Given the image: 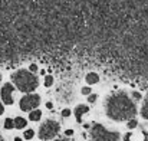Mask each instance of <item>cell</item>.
Here are the masks:
<instances>
[{
  "label": "cell",
  "instance_id": "cell-1",
  "mask_svg": "<svg viewBox=\"0 0 148 141\" xmlns=\"http://www.w3.org/2000/svg\"><path fill=\"white\" fill-rule=\"evenodd\" d=\"M105 112L114 121H130L137 114V105L132 98L125 92L109 95L105 102Z\"/></svg>",
  "mask_w": 148,
  "mask_h": 141
},
{
  "label": "cell",
  "instance_id": "cell-2",
  "mask_svg": "<svg viewBox=\"0 0 148 141\" xmlns=\"http://www.w3.org/2000/svg\"><path fill=\"white\" fill-rule=\"evenodd\" d=\"M12 79H13V84L16 85V88L22 92H32L38 88L39 85V79L38 76L30 72V71H25V69H20V71H16L13 75H12Z\"/></svg>",
  "mask_w": 148,
  "mask_h": 141
},
{
  "label": "cell",
  "instance_id": "cell-3",
  "mask_svg": "<svg viewBox=\"0 0 148 141\" xmlns=\"http://www.w3.org/2000/svg\"><path fill=\"white\" fill-rule=\"evenodd\" d=\"M119 133L109 131L103 125L95 124L91 128V140L92 141H119Z\"/></svg>",
  "mask_w": 148,
  "mask_h": 141
},
{
  "label": "cell",
  "instance_id": "cell-4",
  "mask_svg": "<svg viewBox=\"0 0 148 141\" xmlns=\"http://www.w3.org/2000/svg\"><path fill=\"white\" fill-rule=\"evenodd\" d=\"M59 122L55 120H48L45 121L40 128H39V138L40 140H50L53 137H56V134L59 133Z\"/></svg>",
  "mask_w": 148,
  "mask_h": 141
},
{
  "label": "cell",
  "instance_id": "cell-5",
  "mask_svg": "<svg viewBox=\"0 0 148 141\" xmlns=\"http://www.w3.org/2000/svg\"><path fill=\"white\" fill-rule=\"evenodd\" d=\"M40 104V96L35 94L25 95L20 99V109L22 111H33L35 108H38Z\"/></svg>",
  "mask_w": 148,
  "mask_h": 141
},
{
  "label": "cell",
  "instance_id": "cell-6",
  "mask_svg": "<svg viewBox=\"0 0 148 141\" xmlns=\"http://www.w3.org/2000/svg\"><path fill=\"white\" fill-rule=\"evenodd\" d=\"M1 101L7 105H12L13 104V85L12 84H4L1 87Z\"/></svg>",
  "mask_w": 148,
  "mask_h": 141
},
{
  "label": "cell",
  "instance_id": "cell-7",
  "mask_svg": "<svg viewBox=\"0 0 148 141\" xmlns=\"http://www.w3.org/2000/svg\"><path fill=\"white\" fill-rule=\"evenodd\" d=\"M88 111H89V107H88V105H78V107L75 108V117H76V121L81 122L82 115L86 114Z\"/></svg>",
  "mask_w": 148,
  "mask_h": 141
},
{
  "label": "cell",
  "instance_id": "cell-8",
  "mask_svg": "<svg viewBox=\"0 0 148 141\" xmlns=\"http://www.w3.org/2000/svg\"><path fill=\"white\" fill-rule=\"evenodd\" d=\"M86 82L89 84V85H94V84H98L99 81V75L97 74V72H88L86 74Z\"/></svg>",
  "mask_w": 148,
  "mask_h": 141
},
{
  "label": "cell",
  "instance_id": "cell-9",
  "mask_svg": "<svg viewBox=\"0 0 148 141\" xmlns=\"http://www.w3.org/2000/svg\"><path fill=\"white\" fill-rule=\"evenodd\" d=\"M26 120L25 118H22V117H17V118H14V128H25L26 127Z\"/></svg>",
  "mask_w": 148,
  "mask_h": 141
},
{
  "label": "cell",
  "instance_id": "cell-10",
  "mask_svg": "<svg viewBox=\"0 0 148 141\" xmlns=\"http://www.w3.org/2000/svg\"><path fill=\"white\" fill-rule=\"evenodd\" d=\"M40 117H42V112H40L39 109L32 111V112H30V115H29L30 121H39V120H40Z\"/></svg>",
  "mask_w": 148,
  "mask_h": 141
},
{
  "label": "cell",
  "instance_id": "cell-11",
  "mask_svg": "<svg viewBox=\"0 0 148 141\" xmlns=\"http://www.w3.org/2000/svg\"><path fill=\"white\" fill-rule=\"evenodd\" d=\"M141 115H143V118L148 120V96L145 98V101H144V104H143V108H141Z\"/></svg>",
  "mask_w": 148,
  "mask_h": 141
},
{
  "label": "cell",
  "instance_id": "cell-12",
  "mask_svg": "<svg viewBox=\"0 0 148 141\" xmlns=\"http://www.w3.org/2000/svg\"><path fill=\"white\" fill-rule=\"evenodd\" d=\"M4 127H6L7 130H12V128L14 127V121H13L12 118H7V120L4 121Z\"/></svg>",
  "mask_w": 148,
  "mask_h": 141
},
{
  "label": "cell",
  "instance_id": "cell-13",
  "mask_svg": "<svg viewBox=\"0 0 148 141\" xmlns=\"http://www.w3.org/2000/svg\"><path fill=\"white\" fill-rule=\"evenodd\" d=\"M52 84H53V76H52V75H48V76L45 78V87L49 88V87H52Z\"/></svg>",
  "mask_w": 148,
  "mask_h": 141
},
{
  "label": "cell",
  "instance_id": "cell-14",
  "mask_svg": "<svg viewBox=\"0 0 148 141\" xmlns=\"http://www.w3.org/2000/svg\"><path fill=\"white\" fill-rule=\"evenodd\" d=\"M33 135H35V131H33V130H26V131H25V138H26V140H30Z\"/></svg>",
  "mask_w": 148,
  "mask_h": 141
},
{
  "label": "cell",
  "instance_id": "cell-15",
  "mask_svg": "<svg viewBox=\"0 0 148 141\" xmlns=\"http://www.w3.org/2000/svg\"><path fill=\"white\" fill-rule=\"evenodd\" d=\"M137 125H138L137 120H134V118H132V120H130V121H128V128H131V130H132V128H135Z\"/></svg>",
  "mask_w": 148,
  "mask_h": 141
},
{
  "label": "cell",
  "instance_id": "cell-16",
  "mask_svg": "<svg viewBox=\"0 0 148 141\" xmlns=\"http://www.w3.org/2000/svg\"><path fill=\"white\" fill-rule=\"evenodd\" d=\"M38 69H39V68H38V65H36L35 62H33V63L30 65V68H29V71H30V72H38Z\"/></svg>",
  "mask_w": 148,
  "mask_h": 141
},
{
  "label": "cell",
  "instance_id": "cell-17",
  "mask_svg": "<svg viewBox=\"0 0 148 141\" xmlns=\"http://www.w3.org/2000/svg\"><path fill=\"white\" fill-rule=\"evenodd\" d=\"M82 94L84 95H89L91 94V88H89V87H84V88H82Z\"/></svg>",
  "mask_w": 148,
  "mask_h": 141
},
{
  "label": "cell",
  "instance_id": "cell-18",
  "mask_svg": "<svg viewBox=\"0 0 148 141\" xmlns=\"http://www.w3.org/2000/svg\"><path fill=\"white\" fill-rule=\"evenodd\" d=\"M88 101H89V102H95V101H97V95L91 94L89 96H88Z\"/></svg>",
  "mask_w": 148,
  "mask_h": 141
},
{
  "label": "cell",
  "instance_id": "cell-19",
  "mask_svg": "<svg viewBox=\"0 0 148 141\" xmlns=\"http://www.w3.org/2000/svg\"><path fill=\"white\" fill-rule=\"evenodd\" d=\"M62 115H63V117H69V115H71V109H63V111H62Z\"/></svg>",
  "mask_w": 148,
  "mask_h": 141
},
{
  "label": "cell",
  "instance_id": "cell-20",
  "mask_svg": "<svg viewBox=\"0 0 148 141\" xmlns=\"http://www.w3.org/2000/svg\"><path fill=\"white\" fill-rule=\"evenodd\" d=\"M132 96H134V99H141V94L140 92H132Z\"/></svg>",
  "mask_w": 148,
  "mask_h": 141
},
{
  "label": "cell",
  "instance_id": "cell-21",
  "mask_svg": "<svg viewBox=\"0 0 148 141\" xmlns=\"http://www.w3.org/2000/svg\"><path fill=\"white\" fill-rule=\"evenodd\" d=\"M66 135H73V130H66Z\"/></svg>",
  "mask_w": 148,
  "mask_h": 141
},
{
  "label": "cell",
  "instance_id": "cell-22",
  "mask_svg": "<svg viewBox=\"0 0 148 141\" xmlns=\"http://www.w3.org/2000/svg\"><path fill=\"white\" fill-rule=\"evenodd\" d=\"M144 141H148V131H144Z\"/></svg>",
  "mask_w": 148,
  "mask_h": 141
},
{
  "label": "cell",
  "instance_id": "cell-23",
  "mask_svg": "<svg viewBox=\"0 0 148 141\" xmlns=\"http://www.w3.org/2000/svg\"><path fill=\"white\" fill-rule=\"evenodd\" d=\"M3 111H4V108H3V105H1V104H0V115H1V114H3Z\"/></svg>",
  "mask_w": 148,
  "mask_h": 141
},
{
  "label": "cell",
  "instance_id": "cell-24",
  "mask_svg": "<svg viewBox=\"0 0 148 141\" xmlns=\"http://www.w3.org/2000/svg\"><path fill=\"white\" fill-rule=\"evenodd\" d=\"M46 107L50 109V108H52V102H48V104H46Z\"/></svg>",
  "mask_w": 148,
  "mask_h": 141
},
{
  "label": "cell",
  "instance_id": "cell-25",
  "mask_svg": "<svg viewBox=\"0 0 148 141\" xmlns=\"http://www.w3.org/2000/svg\"><path fill=\"white\" fill-rule=\"evenodd\" d=\"M125 141H130V134H127V135H125Z\"/></svg>",
  "mask_w": 148,
  "mask_h": 141
},
{
  "label": "cell",
  "instance_id": "cell-26",
  "mask_svg": "<svg viewBox=\"0 0 148 141\" xmlns=\"http://www.w3.org/2000/svg\"><path fill=\"white\" fill-rule=\"evenodd\" d=\"M56 141H69L68 138H59V140H56Z\"/></svg>",
  "mask_w": 148,
  "mask_h": 141
},
{
  "label": "cell",
  "instance_id": "cell-27",
  "mask_svg": "<svg viewBox=\"0 0 148 141\" xmlns=\"http://www.w3.org/2000/svg\"><path fill=\"white\" fill-rule=\"evenodd\" d=\"M14 141H22V138H19V137H16V138H14Z\"/></svg>",
  "mask_w": 148,
  "mask_h": 141
},
{
  "label": "cell",
  "instance_id": "cell-28",
  "mask_svg": "<svg viewBox=\"0 0 148 141\" xmlns=\"http://www.w3.org/2000/svg\"><path fill=\"white\" fill-rule=\"evenodd\" d=\"M0 81H1V74H0Z\"/></svg>",
  "mask_w": 148,
  "mask_h": 141
},
{
  "label": "cell",
  "instance_id": "cell-29",
  "mask_svg": "<svg viewBox=\"0 0 148 141\" xmlns=\"http://www.w3.org/2000/svg\"><path fill=\"white\" fill-rule=\"evenodd\" d=\"M0 141H3V138H1V137H0Z\"/></svg>",
  "mask_w": 148,
  "mask_h": 141
}]
</instances>
